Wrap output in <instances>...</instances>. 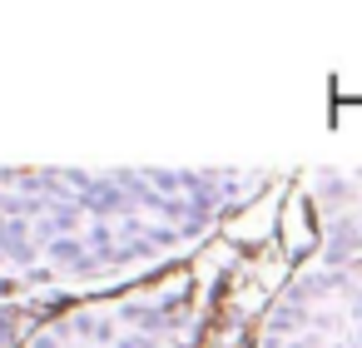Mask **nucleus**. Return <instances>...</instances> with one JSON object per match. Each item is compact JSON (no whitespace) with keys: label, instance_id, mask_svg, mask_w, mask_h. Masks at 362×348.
I'll list each match as a JSON object with an SVG mask.
<instances>
[{"label":"nucleus","instance_id":"f257e3e1","mask_svg":"<svg viewBox=\"0 0 362 348\" xmlns=\"http://www.w3.org/2000/svg\"><path fill=\"white\" fill-rule=\"evenodd\" d=\"M268 189L238 169H6L0 303H75L164 264H189L228 214Z\"/></svg>","mask_w":362,"mask_h":348},{"label":"nucleus","instance_id":"f03ea898","mask_svg":"<svg viewBox=\"0 0 362 348\" xmlns=\"http://www.w3.org/2000/svg\"><path fill=\"white\" fill-rule=\"evenodd\" d=\"M214 303V274L189 259L154 279L60 303L21 348H204Z\"/></svg>","mask_w":362,"mask_h":348},{"label":"nucleus","instance_id":"7ed1b4c3","mask_svg":"<svg viewBox=\"0 0 362 348\" xmlns=\"http://www.w3.org/2000/svg\"><path fill=\"white\" fill-rule=\"evenodd\" d=\"M253 348H362V264H303L253 323Z\"/></svg>","mask_w":362,"mask_h":348},{"label":"nucleus","instance_id":"20e7f679","mask_svg":"<svg viewBox=\"0 0 362 348\" xmlns=\"http://www.w3.org/2000/svg\"><path fill=\"white\" fill-rule=\"evenodd\" d=\"M313 264H362V169H317L308 179Z\"/></svg>","mask_w":362,"mask_h":348},{"label":"nucleus","instance_id":"39448f33","mask_svg":"<svg viewBox=\"0 0 362 348\" xmlns=\"http://www.w3.org/2000/svg\"><path fill=\"white\" fill-rule=\"evenodd\" d=\"M60 303H0V348H21Z\"/></svg>","mask_w":362,"mask_h":348}]
</instances>
